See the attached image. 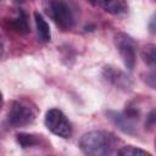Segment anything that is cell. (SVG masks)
<instances>
[{
    "instance_id": "8992f818",
    "label": "cell",
    "mask_w": 156,
    "mask_h": 156,
    "mask_svg": "<svg viewBox=\"0 0 156 156\" xmlns=\"http://www.w3.org/2000/svg\"><path fill=\"white\" fill-rule=\"evenodd\" d=\"M107 117L110 121L123 133L126 134H135V121L129 118L127 115L123 112H117V111H107L106 112Z\"/></svg>"
},
{
    "instance_id": "30bf717a",
    "label": "cell",
    "mask_w": 156,
    "mask_h": 156,
    "mask_svg": "<svg viewBox=\"0 0 156 156\" xmlns=\"http://www.w3.org/2000/svg\"><path fill=\"white\" fill-rule=\"evenodd\" d=\"M34 20H35V26H37V33L38 37L41 41L48 43L51 39V32H50V27L48 24V22L45 21V18L37 11L34 12Z\"/></svg>"
},
{
    "instance_id": "e0dca14e",
    "label": "cell",
    "mask_w": 156,
    "mask_h": 156,
    "mask_svg": "<svg viewBox=\"0 0 156 156\" xmlns=\"http://www.w3.org/2000/svg\"><path fill=\"white\" fill-rule=\"evenodd\" d=\"M2 104H4V99H2V94L0 93V110H1V107H2Z\"/></svg>"
},
{
    "instance_id": "ac0fdd59",
    "label": "cell",
    "mask_w": 156,
    "mask_h": 156,
    "mask_svg": "<svg viewBox=\"0 0 156 156\" xmlns=\"http://www.w3.org/2000/svg\"><path fill=\"white\" fill-rule=\"evenodd\" d=\"M88 1H89L91 5H95V4H96V0H88Z\"/></svg>"
},
{
    "instance_id": "5bb4252c",
    "label": "cell",
    "mask_w": 156,
    "mask_h": 156,
    "mask_svg": "<svg viewBox=\"0 0 156 156\" xmlns=\"http://www.w3.org/2000/svg\"><path fill=\"white\" fill-rule=\"evenodd\" d=\"M155 110H152L149 115H147V117H146V121H145V128L147 129V130H151L154 127H155Z\"/></svg>"
},
{
    "instance_id": "7c38bea8",
    "label": "cell",
    "mask_w": 156,
    "mask_h": 156,
    "mask_svg": "<svg viewBox=\"0 0 156 156\" xmlns=\"http://www.w3.org/2000/svg\"><path fill=\"white\" fill-rule=\"evenodd\" d=\"M141 57L146 65H149L151 68L155 67V61H156V54H155V45L150 44L146 45L143 51H141Z\"/></svg>"
},
{
    "instance_id": "ba28073f",
    "label": "cell",
    "mask_w": 156,
    "mask_h": 156,
    "mask_svg": "<svg viewBox=\"0 0 156 156\" xmlns=\"http://www.w3.org/2000/svg\"><path fill=\"white\" fill-rule=\"evenodd\" d=\"M7 26L15 33H18V34H22V35L29 33V30H30L29 24H28V18H27V16L23 11H18L15 17L9 18L7 20Z\"/></svg>"
},
{
    "instance_id": "8fae6325",
    "label": "cell",
    "mask_w": 156,
    "mask_h": 156,
    "mask_svg": "<svg viewBox=\"0 0 156 156\" xmlns=\"http://www.w3.org/2000/svg\"><path fill=\"white\" fill-rule=\"evenodd\" d=\"M16 140H17V143L20 144V146H21L22 149L33 147V146L38 145V143H39L38 135L28 134V133H20V134H17Z\"/></svg>"
},
{
    "instance_id": "7a4b0ae2",
    "label": "cell",
    "mask_w": 156,
    "mask_h": 156,
    "mask_svg": "<svg viewBox=\"0 0 156 156\" xmlns=\"http://www.w3.org/2000/svg\"><path fill=\"white\" fill-rule=\"evenodd\" d=\"M43 9L62 30L71 29L76 23L78 9L72 0H44Z\"/></svg>"
},
{
    "instance_id": "5b68a950",
    "label": "cell",
    "mask_w": 156,
    "mask_h": 156,
    "mask_svg": "<svg viewBox=\"0 0 156 156\" xmlns=\"http://www.w3.org/2000/svg\"><path fill=\"white\" fill-rule=\"evenodd\" d=\"M115 45L128 71H133L136 62V43L127 33L119 32L115 35Z\"/></svg>"
},
{
    "instance_id": "277c9868",
    "label": "cell",
    "mask_w": 156,
    "mask_h": 156,
    "mask_svg": "<svg viewBox=\"0 0 156 156\" xmlns=\"http://www.w3.org/2000/svg\"><path fill=\"white\" fill-rule=\"evenodd\" d=\"M45 126L55 135L63 139L71 138L73 128L66 115L58 108H50L45 115Z\"/></svg>"
},
{
    "instance_id": "2e32d148",
    "label": "cell",
    "mask_w": 156,
    "mask_h": 156,
    "mask_svg": "<svg viewBox=\"0 0 156 156\" xmlns=\"http://www.w3.org/2000/svg\"><path fill=\"white\" fill-rule=\"evenodd\" d=\"M154 22H155V17L151 18V22H150V30L151 33H155V26H154Z\"/></svg>"
},
{
    "instance_id": "52a82bcc",
    "label": "cell",
    "mask_w": 156,
    "mask_h": 156,
    "mask_svg": "<svg viewBox=\"0 0 156 156\" xmlns=\"http://www.w3.org/2000/svg\"><path fill=\"white\" fill-rule=\"evenodd\" d=\"M102 76L107 82H110L111 84H113V85H116L118 88L128 89L132 85L130 79L123 72H121V71H118V69H116V68H113L111 66H106L104 68Z\"/></svg>"
},
{
    "instance_id": "3957f363",
    "label": "cell",
    "mask_w": 156,
    "mask_h": 156,
    "mask_svg": "<svg viewBox=\"0 0 156 156\" xmlns=\"http://www.w3.org/2000/svg\"><path fill=\"white\" fill-rule=\"evenodd\" d=\"M37 117V108L23 100L13 101L7 113L9 123L17 128L32 124Z\"/></svg>"
},
{
    "instance_id": "d6986e66",
    "label": "cell",
    "mask_w": 156,
    "mask_h": 156,
    "mask_svg": "<svg viewBox=\"0 0 156 156\" xmlns=\"http://www.w3.org/2000/svg\"><path fill=\"white\" fill-rule=\"evenodd\" d=\"M16 2H23V1H26V0H15Z\"/></svg>"
},
{
    "instance_id": "4fadbf2b",
    "label": "cell",
    "mask_w": 156,
    "mask_h": 156,
    "mask_svg": "<svg viewBox=\"0 0 156 156\" xmlns=\"http://www.w3.org/2000/svg\"><path fill=\"white\" fill-rule=\"evenodd\" d=\"M117 154L121 155V156H151L150 152H147L145 150H141L139 147L132 146V145L123 146L122 149H119L117 151Z\"/></svg>"
},
{
    "instance_id": "9c48e42d",
    "label": "cell",
    "mask_w": 156,
    "mask_h": 156,
    "mask_svg": "<svg viewBox=\"0 0 156 156\" xmlns=\"http://www.w3.org/2000/svg\"><path fill=\"white\" fill-rule=\"evenodd\" d=\"M98 2L106 12L115 16L123 15L128 9L126 0H98Z\"/></svg>"
},
{
    "instance_id": "6da1fadb",
    "label": "cell",
    "mask_w": 156,
    "mask_h": 156,
    "mask_svg": "<svg viewBox=\"0 0 156 156\" xmlns=\"http://www.w3.org/2000/svg\"><path fill=\"white\" fill-rule=\"evenodd\" d=\"M117 138L106 130H91L85 133L79 141V146L85 155L106 156L117 152Z\"/></svg>"
},
{
    "instance_id": "9a60e30c",
    "label": "cell",
    "mask_w": 156,
    "mask_h": 156,
    "mask_svg": "<svg viewBox=\"0 0 156 156\" xmlns=\"http://www.w3.org/2000/svg\"><path fill=\"white\" fill-rule=\"evenodd\" d=\"M2 52H4V40H2L1 34H0V56L2 55Z\"/></svg>"
}]
</instances>
